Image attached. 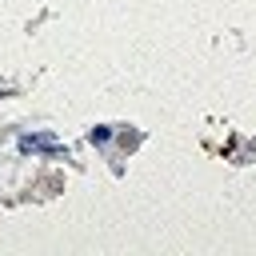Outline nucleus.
I'll use <instances>...</instances> for the list:
<instances>
[{
  "instance_id": "obj_1",
  "label": "nucleus",
  "mask_w": 256,
  "mask_h": 256,
  "mask_svg": "<svg viewBox=\"0 0 256 256\" xmlns=\"http://www.w3.org/2000/svg\"><path fill=\"white\" fill-rule=\"evenodd\" d=\"M24 148H52V136H24Z\"/></svg>"
}]
</instances>
